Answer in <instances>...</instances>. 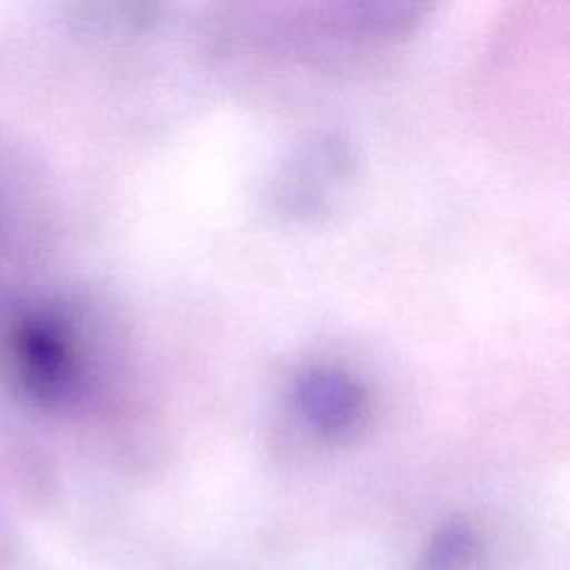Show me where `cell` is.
I'll use <instances>...</instances> for the list:
<instances>
[{"instance_id":"obj_1","label":"cell","mask_w":570,"mask_h":570,"mask_svg":"<svg viewBox=\"0 0 570 570\" xmlns=\"http://www.w3.org/2000/svg\"><path fill=\"white\" fill-rule=\"evenodd\" d=\"M294 401L305 423L323 436L352 432L365 410V392L356 379L332 365L305 367L296 376Z\"/></svg>"},{"instance_id":"obj_3","label":"cell","mask_w":570,"mask_h":570,"mask_svg":"<svg viewBox=\"0 0 570 570\" xmlns=\"http://www.w3.org/2000/svg\"><path fill=\"white\" fill-rule=\"evenodd\" d=\"M479 557V537L465 521L443 523L423 546L419 570H470Z\"/></svg>"},{"instance_id":"obj_2","label":"cell","mask_w":570,"mask_h":570,"mask_svg":"<svg viewBox=\"0 0 570 570\" xmlns=\"http://www.w3.org/2000/svg\"><path fill=\"white\" fill-rule=\"evenodd\" d=\"M18 158L0 145V287L4 276L18 267V240L22 220V191L18 180Z\"/></svg>"}]
</instances>
